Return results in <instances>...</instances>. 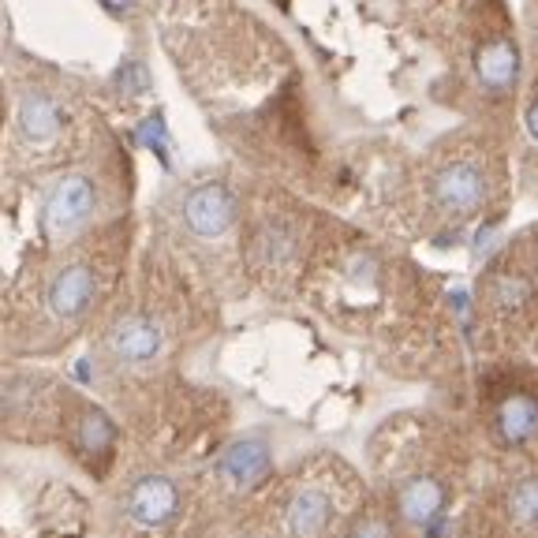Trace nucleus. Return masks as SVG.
<instances>
[{
	"label": "nucleus",
	"mask_w": 538,
	"mask_h": 538,
	"mask_svg": "<svg viewBox=\"0 0 538 538\" xmlns=\"http://www.w3.org/2000/svg\"><path fill=\"white\" fill-rule=\"evenodd\" d=\"M98 206V191H94V180H86L79 172L71 176H60L57 184L49 187L42 206V232L49 240H64L75 228L86 225V217Z\"/></svg>",
	"instance_id": "1"
},
{
	"label": "nucleus",
	"mask_w": 538,
	"mask_h": 538,
	"mask_svg": "<svg viewBox=\"0 0 538 538\" xmlns=\"http://www.w3.org/2000/svg\"><path fill=\"white\" fill-rule=\"evenodd\" d=\"M232 221H236V199H232L228 187L202 184L184 199V225L187 232L199 236V240L225 236L228 228H232Z\"/></svg>",
	"instance_id": "2"
},
{
	"label": "nucleus",
	"mask_w": 538,
	"mask_h": 538,
	"mask_svg": "<svg viewBox=\"0 0 538 538\" xmlns=\"http://www.w3.org/2000/svg\"><path fill=\"white\" fill-rule=\"evenodd\" d=\"M124 509L135 524L142 527H161L169 524L176 509H180V490L176 482L165 475H142L139 482H131L128 497H124Z\"/></svg>",
	"instance_id": "3"
},
{
	"label": "nucleus",
	"mask_w": 538,
	"mask_h": 538,
	"mask_svg": "<svg viewBox=\"0 0 538 538\" xmlns=\"http://www.w3.org/2000/svg\"><path fill=\"white\" fill-rule=\"evenodd\" d=\"M434 202L445 213H475L486 202V180L482 172L468 161L441 169V176L434 180Z\"/></svg>",
	"instance_id": "4"
},
{
	"label": "nucleus",
	"mask_w": 538,
	"mask_h": 538,
	"mask_svg": "<svg viewBox=\"0 0 538 538\" xmlns=\"http://www.w3.org/2000/svg\"><path fill=\"white\" fill-rule=\"evenodd\" d=\"M94 292H98V277H94V269L90 266H64L49 281V292H45V299H49V311L57 314V318H64V322H71V318H79V314L94 303Z\"/></svg>",
	"instance_id": "5"
},
{
	"label": "nucleus",
	"mask_w": 538,
	"mask_h": 538,
	"mask_svg": "<svg viewBox=\"0 0 538 538\" xmlns=\"http://www.w3.org/2000/svg\"><path fill=\"white\" fill-rule=\"evenodd\" d=\"M397 512L411 527H434L445 512V486L430 475H411V479L400 482Z\"/></svg>",
	"instance_id": "6"
},
{
	"label": "nucleus",
	"mask_w": 538,
	"mask_h": 538,
	"mask_svg": "<svg viewBox=\"0 0 538 538\" xmlns=\"http://www.w3.org/2000/svg\"><path fill=\"white\" fill-rule=\"evenodd\" d=\"M221 479L236 490H255L258 482L269 475V445L262 438H243L236 445H228L221 456Z\"/></svg>",
	"instance_id": "7"
},
{
	"label": "nucleus",
	"mask_w": 538,
	"mask_h": 538,
	"mask_svg": "<svg viewBox=\"0 0 538 538\" xmlns=\"http://www.w3.org/2000/svg\"><path fill=\"white\" fill-rule=\"evenodd\" d=\"M161 344H165L161 326L142 318V314H131L124 322H116L113 333H109V348L124 363H150V359L161 355Z\"/></svg>",
	"instance_id": "8"
},
{
	"label": "nucleus",
	"mask_w": 538,
	"mask_h": 538,
	"mask_svg": "<svg viewBox=\"0 0 538 538\" xmlns=\"http://www.w3.org/2000/svg\"><path fill=\"white\" fill-rule=\"evenodd\" d=\"M329 516H333V501H329L326 490L318 486H307L299 490L292 501H288V512H284V524H288V535L292 538H318L326 531Z\"/></svg>",
	"instance_id": "9"
},
{
	"label": "nucleus",
	"mask_w": 538,
	"mask_h": 538,
	"mask_svg": "<svg viewBox=\"0 0 538 538\" xmlns=\"http://www.w3.org/2000/svg\"><path fill=\"white\" fill-rule=\"evenodd\" d=\"M475 75H479V83L486 86V90H505V86H512L516 75H520V53H516V45L505 42V38L486 42L479 49V57H475Z\"/></svg>",
	"instance_id": "10"
},
{
	"label": "nucleus",
	"mask_w": 538,
	"mask_h": 538,
	"mask_svg": "<svg viewBox=\"0 0 538 538\" xmlns=\"http://www.w3.org/2000/svg\"><path fill=\"white\" fill-rule=\"evenodd\" d=\"M497 438L505 445H524L538 434V400L527 397V393H516V397L501 400L497 408Z\"/></svg>",
	"instance_id": "11"
},
{
	"label": "nucleus",
	"mask_w": 538,
	"mask_h": 538,
	"mask_svg": "<svg viewBox=\"0 0 538 538\" xmlns=\"http://www.w3.org/2000/svg\"><path fill=\"white\" fill-rule=\"evenodd\" d=\"M19 131H23V139L27 142H53L60 131V109L53 98H45V94H27V98L19 101Z\"/></svg>",
	"instance_id": "12"
},
{
	"label": "nucleus",
	"mask_w": 538,
	"mask_h": 538,
	"mask_svg": "<svg viewBox=\"0 0 538 538\" xmlns=\"http://www.w3.org/2000/svg\"><path fill=\"white\" fill-rule=\"evenodd\" d=\"M113 441H116V426L105 411L86 408L83 415H79V426H75V445H79V453L109 456L113 453Z\"/></svg>",
	"instance_id": "13"
},
{
	"label": "nucleus",
	"mask_w": 538,
	"mask_h": 538,
	"mask_svg": "<svg viewBox=\"0 0 538 538\" xmlns=\"http://www.w3.org/2000/svg\"><path fill=\"white\" fill-rule=\"evenodd\" d=\"M509 516L520 527H538V479H524L520 486H512Z\"/></svg>",
	"instance_id": "14"
},
{
	"label": "nucleus",
	"mask_w": 538,
	"mask_h": 538,
	"mask_svg": "<svg viewBox=\"0 0 538 538\" xmlns=\"http://www.w3.org/2000/svg\"><path fill=\"white\" fill-rule=\"evenodd\" d=\"M527 296H531V288H527L524 277H497V281H494V303L501 307V311L520 307Z\"/></svg>",
	"instance_id": "15"
},
{
	"label": "nucleus",
	"mask_w": 538,
	"mask_h": 538,
	"mask_svg": "<svg viewBox=\"0 0 538 538\" xmlns=\"http://www.w3.org/2000/svg\"><path fill=\"white\" fill-rule=\"evenodd\" d=\"M142 142H146L161 161H169V142H165V128H161V120H146V124H142Z\"/></svg>",
	"instance_id": "16"
},
{
	"label": "nucleus",
	"mask_w": 538,
	"mask_h": 538,
	"mask_svg": "<svg viewBox=\"0 0 538 538\" xmlns=\"http://www.w3.org/2000/svg\"><path fill=\"white\" fill-rule=\"evenodd\" d=\"M348 538H393V531H389V524L378 520V516H363V520L348 531Z\"/></svg>",
	"instance_id": "17"
},
{
	"label": "nucleus",
	"mask_w": 538,
	"mask_h": 538,
	"mask_svg": "<svg viewBox=\"0 0 538 538\" xmlns=\"http://www.w3.org/2000/svg\"><path fill=\"white\" fill-rule=\"evenodd\" d=\"M527 131H531V135L538 139V101L531 105V109H527Z\"/></svg>",
	"instance_id": "18"
},
{
	"label": "nucleus",
	"mask_w": 538,
	"mask_h": 538,
	"mask_svg": "<svg viewBox=\"0 0 538 538\" xmlns=\"http://www.w3.org/2000/svg\"><path fill=\"white\" fill-rule=\"evenodd\" d=\"M101 4H105L109 12H128L131 8V0H101Z\"/></svg>",
	"instance_id": "19"
}]
</instances>
